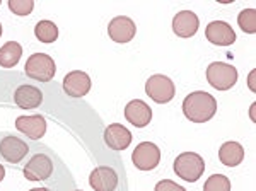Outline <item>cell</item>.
<instances>
[{
  "mask_svg": "<svg viewBox=\"0 0 256 191\" xmlns=\"http://www.w3.org/2000/svg\"><path fill=\"white\" fill-rule=\"evenodd\" d=\"M217 101L205 90H195L183 101V113L193 123H205L216 116Z\"/></svg>",
  "mask_w": 256,
  "mask_h": 191,
  "instance_id": "6da1fadb",
  "label": "cell"
},
{
  "mask_svg": "<svg viewBox=\"0 0 256 191\" xmlns=\"http://www.w3.org/2000/svg\"><path fill=\"white\" fill-rule=\"evenodd\" d=\"M174 172L181 180L195 182L205 172V160L195 152H183L174 160Z\"/></svg>",
  "mask_w": 256,
  "mask_h": 191,
  "instance_id": "7a4b0ae2",
  "label": "cell"
},
{
  "mask_svg": "<svg viewBox=\"0 0 256 191\" xmlns=\"http://www.w3.org/2000/svg\"><path fill=\"white\" fill-rule=\"evenodd\" d=\"M24 72L26 76L38 82H50L56 74V65L52 56L46 53H34L28 58L26 65H24Z\"/></svg>",
  "mask_w": 256,
  "mask_h": 191,
  "instance_id": "3957f363",
  "label": "cell"
},
{
  "mask_svg": "<svg viewBox=\"0 0 256 191\" xmlns=\"http://www.w3.org/2000/svg\"><path fill=\"white\" fill-rule=\"evenodd\" d=\"M207 80L214 89L229 90L238 82V70L224 62H214L207 68Z\"/></svg>",
  "mask_w": 256,
  "mask_h": 191,
  "instance_id": "277c9868",
  "label": "cell"
},
{
  "mask_svg": "<svg viewBox=\"0 0 256 191\" xmlns=\"http://www.w3.org/2000/svg\"><path fill=\"white\" fill-rule=\"evenodd\" d=\"M146 92L148 98L158 104H166L171 101L176 94V87L172 84V80L166 76H152L146 82Z\"/></svg>",
  "mask_w": 256,
  "mask_h": 191,
  "instance_id": "5b68a950",
  "label": "cell"
},
{
  "mask_svg": "<svg viewBox=\"0 0 256 191\" xmlns=\"http://www.w3.org/2000/svg\"><path fill=\"white\" fill-rule=\"evenodd\" d=\"M132 162L140 171H152L158 168L160 162V150L156 144L152 142H142L135 147L134 154H132Z\"/></svg>",
  "mask_w": 256,
  "mask_h": 191,
  "instance_id": "8992f818",
  "label": "cell"
},
{
  "mask_svg": "<svg viewBox=\"0 0 256 191\" xmlns=\"http://www.w3.org/2000/svg\"><path fill=\"white\" fill-rule=\"evenodd\" d=\"M28 181H44L53 174V160L46 154H34L22 168Z\"/></svg>",
  "mask_w": 256,
  "mask_h": 191,
  "instance_id": "52a82bcc",
  "label": "cell"
},
{
  "mask_svg": "<svg viewBox=\"0 0 256 191\" xmlns=\"http://www.w3.org/2000/svg\"><path fill=\"white\" fill-rule=\"evenodd\" d=\"M30 154V147L24 140L14 135H7L0 140V156L9 164H20L24 157Z\"/></svg>",
  "mask_w": 256,
  "mask_h": 191,
  "instance_id": "ba28073f",
  "label": "cell"
},
{
  "mask_svg": "<svg viewBox=\"0 0 256 191\" xmlns=\"http://www.w3.org/2000/svg\"><path fill=\"white\" fill-rule=\"evenodd\" d=\"M135 32H137L135 22L130 18H126V16H118V18L110 20L108 34L114 43H130L135 38Z\"/></svg>",
  "mask_w": 256,
  "mask_h": 191,
  "instance_id": "9c48e42d",
  "label": "cell"
},
{
  "mask_svg": "<svg viewBox=\"0 0 256 191\" xmlns=\"http://www.w3.org/2000/svg\"><path fill=\"white\" fill-rule=\"evenodd\" d=\"M89 184L94 191H114L118 188V174L113 168L101 166L90 172Z\"/></svg>",
  "mask_w": 256,
  "mask_h": 191,
  "instance_id": "30bf717a",
  "label": "cell"
},
{
  "mask_svg": "<svg viewBox=\"0 0 256 191\" xmlns=\"http://www.w3.org/2000/svg\"><path fill=\"white\" fill-rule=\"evenodd\" d=\"M205 36L212 44L217 46H229L236 41V32L224 20H212L205 29Z\"/></svg>",
  "mask_w": 256,
  "mask_h": 191,
  "instance_id": "8fae6325",
  "label": "cell"
},
{
  "mask_svg": "<svg viewBox=\"0 0 256 191\" xmlns=\"http://www.w3.org/2000/svg\"><path fill=\"white\" fill-rule=\"evenodd\" d=\"M64 90L70 98H84L90 90V77L82 70L68 72L64 78Z\"/></svg>",
  "mask_w": 256,
  "mask_h": 191,
  "instance_id": "7c38bea8",
  "label": "cell"
},
{
  "mask_svg": "<svg viewBox=\"0 0 256 191\" xmlns=\"http://www.w3.org/2000/svg\"><path fill=\"white\" fill-rule=\"evenodd\" d=\"M16 128L31 140H40L46 134V120L41 114L34 116H19L16 120Z\"/></svg>",
  "mask_w": 256,
  "mask_h": 191,
  "instance_id": "4fadbf2b",
  "label": "cell"
},
{
  "mask_svg": "<svg viewBox=\"0 0 256 191\" xmlns=\"http://www.w3.org/2000/svg\"><path fill=\"white\" fill-rule=\"evenodd\" d=\"M198 16L192 10H181L172 18V31L180 38H192L198 31Z\"/></svg>",
  "mask_w": 256,
  "mask_h": 191,
  "instance_id": "5bb4252c",
  "label": "cell"
},
{
  "mask_svg": "<svg viewBox=\"0 0 256 191\" xmlns=\"http://www.w3.org/2000/svg\"><path fill=\"white\" fill-rule=\"evenodd\" d=\"M14 102L20 110H34L43 102V92L31 84H22L14 90Z\"/></svg>",
  "mask_w": 256,
  "mask_h": 191,
  "instance_id": "9a60e30c",
  "label": "cell"
},
{
  "mask_svg": "<svg viewBox=\"0 0 256 191\" xmlns=\"http://www.w3.org/2000/svg\"><path fill=\"white\" fill-rule=\"evenodd\" d=\"M125 118L134 124V126L144 128L150 123L152 110L147 102L140 101V99H134V101L128 102L126 108H125Z\"/></svg>",
  "mask_w": 256,
  "mask_h": 191,
  "instance_id": "2e32d148",
  "label": "cell"
},
{
  "mask_svg": "<svg viewBox=\"0 0 256 191\" xmlns=\"http://www.w3.org/2000/svg\"><path fill=\"white\" fill-rule=\"evenodd\" d=\"M104 142L110 148H113V150H116V152H122L132 144V134L123 124L113 123L104 130Z\"/></svg>",
  "mask_w": 256,
  "mask_h": 191,
  "instance_id": "e0dca14e",
  "label": "cell"
},
{
  "mask_svg": "<svg viewBox=\"0 0 256 191\" xmlns=\"http://www.w3.org/2000/svg\"><path fill=\"white\" fill-rule=\"evenodd\" d=\"M218 159L227 168H236L244 159V148L238 142H226L218 148Z\"/></svg>",
  "mask_w": 256,
  "mask_h": 191,
  "instance_id": "ac0fdd59",
  "label": "cell"
},
{
  "mask_svg": "<svg viewBox=\"0 0 256 191\" xmlns=\"http://www.w3.org/2000/svg\"><path fill=\"white\" fill-rule=\"evenodd\" d=\"M22 56V46L16 41H9L0 48V65L6 68L16 67Z\"/></svg>",
  "mask_w": 256,
  "mask_h": 191,
  "instance_id": "d6986e66",
  "label": "cell"
},
{
  "mask_svg": "<svg viewBox=\"0 0 256 191\" xmlns=\"http://www.w3.org/2000/svg\"><path fill=\"white\" fill-rule=\"evenodd\" d=\"M34 34L41 43H55L56 38H58V28L52 20H40L34 28Z\"/></svg>",
  "mask_w": 256,
  "mask_h": 191,
  "instance_id": "ffe728a7",
  "label": "cell"
},
{
  "mask_svg": "<svg viewBox=\"0 0 256 191\" xmlns=\"http://www.w3.org/2000/svg\"><path fill=\"white\" fill-rule=\"evenodd\" d=\"M238 24L248 34L256 32V10L254 9H244L238 16Z\"/></svg>",
  "mask_w": 256,
  "mask_h": 191,
  "instance_id": "44dd1931",
  "label": "cell"
},
{
  "mask_svg": "<svg viewBox=\"0 0 256 191\" xmlns=\"http://www.w3.org/2000/svg\"><path fill=\"white\" fill-rule=\"evenodd\" d=\"M204 191H230V181L224 174H212L204 184Z\"/></svg>",
  "mask_w": 256,
  "mask_h": 191,
  "instance_id": "7402d4cb",
  "label": "cell"
},
{
  "mask_svg": "<svg viewBox=\"0 0 256 191\" xmlns=\"http://www.w3.org/2000/svg\"><path fill=\"white\" fill-rule=\"evenodd\" d=\"M7 4L16 16H28L34 9V2H31V0H9Z\"/></svg>",
  "mask_w": 256,
  "mask_h": 191,
  "instance_id": "603a6c76",
  "label": "cell"
},
{
  "mask_svg": "<svg viewBox=\"0 0 256 191\" xmlns=\"http://www.w3.org/2000/svg\"><path fill=\"white\" fill-rule=\"evenodd\" d=\"M154 191H186L183 186H180L178 182L174 181H169V180H162L156 184V190Z\"/></svg>",
  "mask_w": 256,
  "mask_h": 191,
  "instance_id": "cb8c5ba5",
  "label": "cell"
},
{
  "mask_svg": "<svg viewBox=\"0 0 256 191\" xmlns=\"http://www.w3.org/2000/svg\"><path fill=\"white\" fill-rule=\"evenodd\" d=\"M4 178H6V168H4V166L0 164V181H2Z\"/></svg>",
  "mask_w": 256,
  "mask_h": 191,
  "instance_id": "d4e9b609",
  "label": "cell"
},
{
  "mask_svg": "<svg viewBox=\"0 0 256 191\" xmlns=\"http://www.w3.org/2000/svg\"><path fill=\"white\" fill-rule=\"evenodd\" d=\"M253 76H254V72L250 76V87H251V90H254V84H253Z\"/></svg>",
  "mask_w": 256,
  "mask_h": 191,
  "instance_id": "484cf974",
  "label": "cell"
},
{
  "mask_svg": "<svg viewBox=\"0 0 256 191\" xmlns=\"http://www.w3.org/2000/svg\"><path fill=\"white\" fill-rule=\"evenodd\" d=\"M30 191H50L48 188H32V190H30Z\"/></svg>",
  "mask_w": 256,
  "mask_h": 191,
  "instance_id": "4316f807",
  "label": "cell"
},
{
  "mask_svg": "<svg viewBox=\"0 0 256 191\" xmlns=\"http://www.w3.org/2000/svg\"><path fill=\"white\" fill-rule=\"evenodd\" d=\"M0 36H2V24H0Z\"/></svg>",
  "mask_w": 256,
  "mask_h": 191,
  "instance_id": "83f0119b",
  "label": "cell"
},
{
  "mask_svg": "<svg viewBox=\"0 0 256 191\" xmlns=\"http://www.w3.org/2000/svg\"><path fill=\"white\" fill-rule=\"evenodd\" d=\"M76 191H82V190H76Z\"/></svg>",
  "mask_w": 256,
  "mask_h": 191,
  "instance_id": "f1b7e54d",
  "label": "cell"
}]
</instances>
